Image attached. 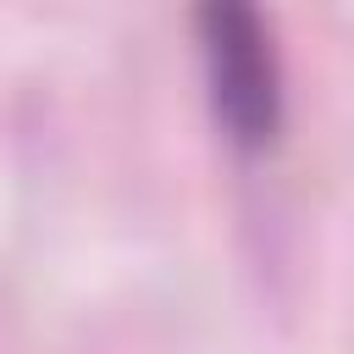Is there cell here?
<instances>
[{
    "label": "cell",
    "instance_id": "1",
    "mask_svg": "<svg viewBox=\"0 0 354 354\" xmlns=\"http://www.w3.org/2000/svg\"><path fill=\"white\" fill-rule=\"evenodd\" d=\"M194 39L221 138L243 155L271 149L288 122V77L271 22L249 0H210L194 11Z\"/></svg>",
    "mask_w": 354,
    "mask_h": 354
}]
</instances>
